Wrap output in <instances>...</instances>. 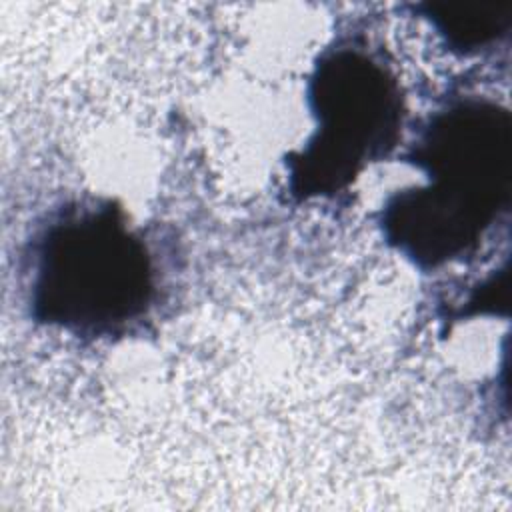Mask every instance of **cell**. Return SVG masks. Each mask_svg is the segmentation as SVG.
<instances>
[{
  "label": "cell",
  "mask_w": 512,
  "mask_h": 512,
  "mask_svg": "<svg viewBox=\"0 0 512 512\" xmlns=\"http://www.w3.org/2000/svg\"><path fill=\"white\" fill-rule=\"evenodd\" d=\"M24 260L30 318L72 336L126 334L154 304L148 246L110 198L56 208L32 236Z\"/></svg>",
  "instance_id": "cell-1"
},
{
  "label": "cell",
  "mask_w": 512,
  "mask_h": 512,
  "mask_svg": "<svg viewBox=\"0 0 512 512\" xmlns=\"http://www.w3.org/2000/svg\"><path fill=\"white\" fill-rule=\"evenodd\" d=\"M314 132L288 154L294 200L334 196L400 144L404 96L384 52L360 32L338 34L314 60L306 84Z\"/></svg>",
  "instance_id": "cell-2"
},
{
  "label": "cell",
  "mask_w": 512,
  "mask_h": 512,
  "mask_svg": "<svg viewBox=\"0 0 512 512\" xmlns=\"http://www.w3.org/2000/svg\"><path fill=\"white\" fill-rule=\"evenodd\" d=\"M404 160L434 190L500 218L510 206V112L482 96L454 98L424 120Z\"/></svg>",
  "instance_id": "cell-3"
},
{
  "label": "cell",
  "mask_w": 512,
  "mask_h": 512,
  "mask_svg": "<svg viewBox=\"0 0 512 512\" xmlns=\"http://www.w3.org/2000/svg\"><path fill=\"white\" fill-rule=\"evenodd\" d=\"M496 222V218L452 200L428 184L396 190L378 212V226L386 244L420 270H434L474 254Z\"/></svg>",
  "instance_id": "cell-4"
},
{
  "label": "cell",
  "mask_w": 512,
  "mask_h": 512,
  "mask_svg": "<svg viewBox=\"0 0 512 512\" xmlns=\"http://www.w3.org/2000/svg\"><path fill=\"white\" fill-rule=\"evenodd\" d=\"M462 56L480 54L508 36L512 0H428L412 6Z\"/></svg>",
  "instance_id": "cell-5"
}]
</instances>
